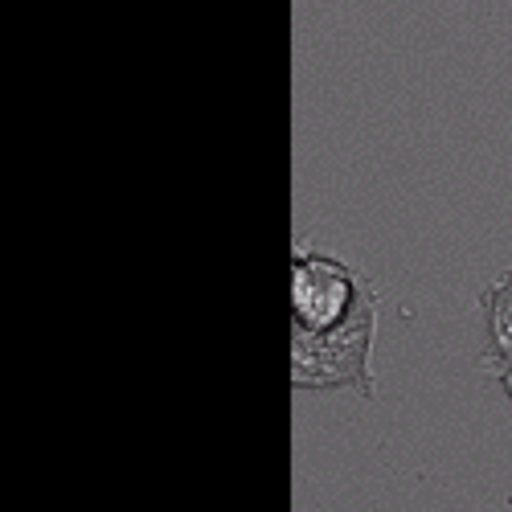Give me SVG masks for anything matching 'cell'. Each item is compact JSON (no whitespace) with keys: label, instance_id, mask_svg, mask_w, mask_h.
I'll return each mask as SVG.
<instances>
[{"label":"cell","instance_id":"6da1fadb","mask_svg":"<svg viewBox=\"0 0 512 512\" xmlns=\"http://www.w3.org/2000/svg\"><path fill=\"white\" fill-rule=\"evenodd\" d=\"M377 312V291L345 263L320 250H295L291 259V324L304 332H332Z\"/></svg>","mask_w":512,"mask_h":512},{"label":"cell","instance_id":"7a4b0ae2","mask_svg":"<svg viewBox=\"0 0 512 512\" xmlns=\"http://www.w3.org/2000/svg\"><path fill=\"white\" fill-rule=\"evenodd\" d=\"M377 312H365L332 332H304L291 324V386L295 390H340L353 386L369 394Z\"/></svg>","mask_w":512,"mask_h":512},{"label":"cell","instance_id":"3957f363","mask_svg":"<svg viewBox=\"0 0 512 512\" xmlns=\"http://www.w3.org/2000/svg\"><path fill=\"white\" fill-rule=\"evenodd\" d=\"M480 312L488 324V353L484 365L496 373L512 365V271H504L484 295H480Z\"/></svg>","mask_w":512,"mask_h":512},{"label":"cell","instance_id":"277c9868","mask_svg":"<svg viewBox=\"0 0 512 512\" xmlns=\"http://www.w3.org/2000/svg\"><path fill=\"white\" fill-rule=\"evenodd\" d=\"M496 377H500V386H504V394L512 398V365H504V369H496Z\"/></svg>","mask_w":512,"mask_h":512}]
</instances>
